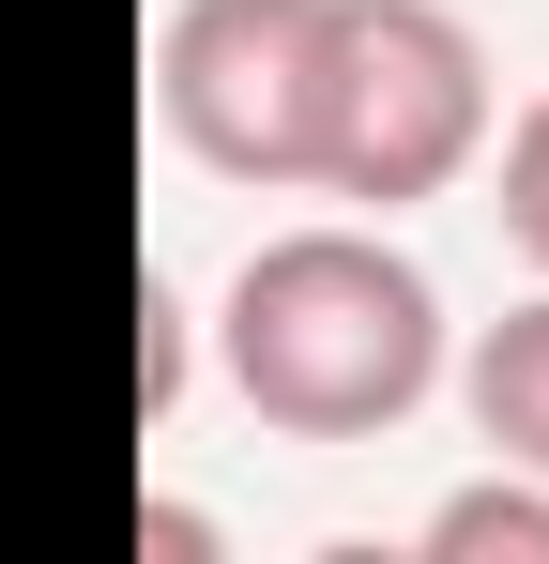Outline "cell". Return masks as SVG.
I'll use <instances>...</instances> for the list:
<instances>
[{"mask_svg": "<svg viewBox=\"0 0 549 564\" xmlns=\"http://www.w3.org/2000/svg\"><path fill=\"white\" fill-rule=\"evenodd\" d=\"M473 427L519 473H549V305H504V321L473 336Z\"/></svg>", "mask_w": 549, "mask_h": 564, "instance_id": "cell-4", "label": "cell"}, {"mask_svg": "<svg viewBox=\"0 0 549 564\" xmlns=\"http://www.w3.org/2000/svg\"><path fill=\"white\" fill-rule=\"evenodd\" d=\"M169 138L229 184H305V107H321V0H183L153 46Z\"/></svg>", "mask_w": 549, "mask_h": 564, "instance_id": "cell-3", "label": "cell"}, {"mask_svg": "<svg viewBox=\"0 0 549 564\" xmlns=\"http://www.w3.org/2000/svg\"><path fill=\"white\" fill-rule=\"evenodd\" d=\"M504 229L549 260V93L519 107V138H504Z\"/></svg>", "mask_w": 549, "mask_h": 564, "instance_id": "cell-6", "label": "cell"}, {"mask_svg": "<svg viewBox=\"0 0 549 564\" xmlns=\"http://www.w3.org/2000/svg\"><path fill=\"white\" fill-rule=\"evenodd\" d=\"M488 138V62L443 0H321V107H305V184L336 198H443Z\"/></svg>", "mask_w": 549, "mask_h": 564, "instance_id": "cell-2", "label": "cell"}, {"mask_svg": "<svg viewBox=\"0 0 549 564\" xmlns=\"http://www.w3.org/2000/svg\"><path fill=\"white\" fill-rule=\"evenodd\" d=\"M229 381L290 443H366L443 381V305L366 229H290L229 275Z\"/></svg>", "mask_w": 549, "mask_h": 564, "instance_id": "cell-1", "label": "cell"}, {"mask_svg": "<svg viewBox=\"0 0 549 564\" xmlns=\"http://www.w3.org/2000/svg\"><path fill=\"white\" fill-rule=\"evenodd\" d=\"M428 550H519V564H549V503L535 488H458L443 519H428Z\"/></svg>", "mask_w": 549, "mask_h": 564, "instance_id": "cell-5", "label": "cell"}]
</instances>
